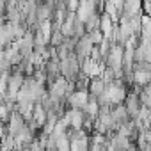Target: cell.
<instances>
[{
    "instance_id": "6da1fadb",
    "label": "cell",
    "mask_w": 151,
    "mask_h": 151,
    "mask_svg": "<svg viewBox=\"0 0 151 151\" xmlns=\"http://www.w3.org/2000/svg\"><path fill=\"white\" fill-rule=\"evenodd\" d=\"M89 100H91L89 91H75L73 94L68 96L66 103H68V109H80V110H84L86 105L89 103Z\"/></svg>"
},
{
    "instance_id": "7a4b0ae2",
    "label": "cell",
    "mask_w": 151,
    "mask_h": 151,
    "mask_svg": "<svg viewBox=\"0 0 151 151\" xmlns=\"http://www.w3.org/2000/svg\"><path fill=\"white\" fill-rule=\"evenodd\" d=\"M94 46H96V45L91 41L89 34H86L84 37H80V39H78L77 48H75V53H77V57L80 59V62H84V60H87V59L91 57V52H93V48H94Z\"/></svg>"
},
{
    "instance_id": "3957f363",
    "label": "cell",
    "mask_w": 151,
    "mask_h": 151,
    "mask_svg": "<svg viewBox=\"0 0 151 151\" xmlns=\"http://www.w3.org/2000/svg\"><path fill=\"white\" fill-rule=\"evenodd\" d=\"M7 124V130H9V135L11 137H16L25 126H27V119L18 112V110H14L13 114H11V117H9V121L6 123Z\"/></svg>"
},
{
    "instance_id": "277c9868",
    "label": "cell",
    "mask_w": 151,
    "mask_h": 151,
    "mask_svg": "<svg viewBox=\"0 0 151 151\" xmlns=\"http://www.w3.org/2000/svg\"><path fill=\"white\" fill-rule=\"evenodd\" d=\"M109 144H110L116 151H128L130 147L135 146L130 137H124V135H119V133H112L110 139H109Z\"/></svg>"
},
{
    "instance_id": "5b68a950",
    "label": "cell",
    "mask_w": 151,
    "mask_h": 151,
    "mask_svg": "<svg viewBox=\"0 0 151 151\" xmlns=\"http://www.w3.org/2000/svg\"><path fill=\"white\" fill-rule=\"evenodd\" d=\"M98 13V9H96V6L91 2V0H82L80 2V7H78V11H77V18L80 20V22H87L91 16H94Z\"/></svg>"
},
{
    "instance_id": "8992f818",
    "label": "cell",
    "mask_w": 151,
    "mask_h": 151,
    "mask_svg": "<svg viewBox=\"0 0 151 151\" xmlns=\"http://www.w3.org/2000/svg\"><path fill=\"white\" fill-rule=\"evenodd\" d=\"M105 91H107V82L101 77L91 78V84H89V94H91V98H96L98 100Z\"/></svg>"
},
{
    "instance_id": "52a82bcc",
    "label": "cell",
    "mask_w": 151,
    "mask_h": 151,
    "mask_svg": "<svg viewBox=\"0 0 151 151\" xmlns=\"http://www.w3.org/2000/svg\"><path fill=\"white\" fill-rule=\"evenodd\" d=\"M112 117H114V121H116V124H117V126H119V124H123V123H126V121L130 119V114H128L126 105H124V103H121V105L112 107Z\"/></svg>"
},
{
    "instance_id": "ba28073f",
    "label": "cell",
    "mask_w": 151,
    "mask_h": 151,
    "mask_svg": "<svg viewBox=\"0 0 151 151\" xmlns=\"http://www.w3.org/2000/svg\"><path fill=\"white\" fill-rule=\"evenodd\" d=\"M48 116H50V114H48V110L45 109V105H43V103H36V109H34L32 119H34L41 128H43V126H45V123L48 121Z\"/></svg>"
},
{
    "instance_id": "9c48e42d",
    "label": "cell",
    "mask_w": 151,
    "mask_h": 151,
    "mask_svg": "<svg viewBox=\"0 0 151 151\" xmlns=\"http://www.w3.org/2000/svg\"><path fill=\"white\" fill-rule=\"evenodd\" d=\"M133 84H137V86H140V87L151 84V71L133 69Z\"/></svg>"
},
{
    "instance_id": "30bf717a",
    "label": "cell",
    "mask_w": 151,
    "mask_h": 151,
    "mask_svg": "<svg viewBox=\"0 0 151 151\" xmlns=\"http://www.w3.org/2000/svg\"><path fill=\"white\" fill-rule=\"evenodd\" d=\"M100 110H101V105L98 103V100L96 98H91L89 100V103L86 105V109H84V112L89 116V117H93V119H96L98 116H100Z\"/></svg>"
},
{
    "instance_id": "8fae6325",
    "label": "cell",
    "mask_w": 151,
    "mask_h": 151,
    "mask_svg": "<svg viewBox=\"0 0 151 151\" xmlns=\"http://www.w3.org/2000/svg\"><path fill=\"white\" fill-rule=\"evenodd\" d=\"M87 34H89L91 41H93L96 46H100V45L103 43V39H105V34L101 32V29H96V30H93V32H87Z\"/></svg>"
},
{
    "instance_id": "7c38bea8",
    "label": "cell",
    "mask_w": 151,
    "mask_h": 151,
    "mask_svg": "<svg viewBox=\"0 0 151 151\" xmlns=\"http://www.w3.org/2000/svg\"><path fill=\"white\" fill-rule=\"evenodd\" d=\"M80 2L82 0H66V6H68L69 13H77L78 7H80Z\"/></svg>"
},
{
    "instance_id": "4fadbf2b",
    "label": "cell",
    "mask_w": 151,
    "mask_h": 151,
    "mask_svg": "<svg viewBox=\"0 0 151 151\" xmlns=\"http://www.w3.org/2000/svg\"><path fill=\"white\" fill-rule=\"evenodd\" d=\"M46 151H59V149H46Z\"/></svg>"
}]
</instances>
